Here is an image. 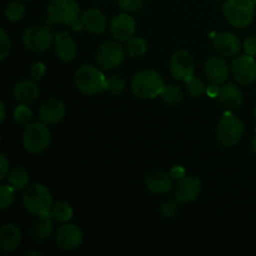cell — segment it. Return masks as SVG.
Segmentation results:
<instances>
[{
  "label": "cell",
  "mask_w": 256,
  "mask_h": 256,
  "mask_svg": "<svg viewBox=\"0 0 256 256\" xmlns=\"http://www.w3.org/2000/svg\"><path fill=\"white\" fill-rule=\"evenodd\" d=\"M165 84L160 74L155 70L145 69L132 78L130 89L140 99H154L162 94Z\"/></svg>",
  "instance_id": "6da1fadb"
},
{
  "label": "cell",
  "mask_w": 256,
  "mask_h": 256,
  "mask_svg": "<svg viewBox=\"0 0 256 256\" xmlns=\"http://www.w3.org/2000/svg\"><path fill=\"white\" fill-rule=\"evenodd\" d=\"M22 205L29 214L38 216L52 214L54 206L52 194L42 184H32L25 188L22 192Z\"/></svg>",
  "instance_id": "7a4b0ae2"
},
{
  "label": "cell",
  "mask_w": 256,
  "mask_h": 256,
  "mask_svg": "<svg viewBox=\"0 0 256 256\" xmlns=\"http://www.w3.org/2000/svg\"><path fill=\"white\" fill-rule=\"evenodd\" d=\"M75 86L84 95H96L105 90L106 78L102 69L92 65H82L74 75Z\"/></svg>",
  "instance_id": "3957f363"
},
{
  "label": "cell",
  "mask_w": 256,
  "mask_h": 256,
  "mask_svg": "<svg viewBox=\"0 0 256 256\" xmlns=\"http://www.w3.org/2000/svg\"><path fill=\"white\" fill-rule=\"evenodd\" d=\"M82 19L76 0H52L48 5V24L74 25Z\"/></svg>",
  "instance_id": "277c9868"
},
{
  "label": "cell",
  "mask_w": 256,
  "mask_h": 256,
  "mask_svg": "<svg viewBox=\"0 0 256 256\" xmlns=\"http://www.w3.org/2000/svg\"><path fill=\"white\" fill-rule=\"evenodd\" d=\"M255 4L252 0H225L222 10L226 22L234 28H246L254 22Z\"/></svg>",
  "instance_id": "5b68a950"
},
{
  "label": "cell",
  "mask_w": 256,
  "mask_h": 256,
  "mask_svg": "<svg viewBox=\"0 0 256 256\" xmlns=\"http://www.w3.org/2000/svg\"><path fill=\"white\" fill-rule=\"evenodd\" d=\"M52 142V132L42 122H30L22 134V145L32 154H40L48 149Z\"/></svg>",
  "instance_id": "8992f818"
},
{
  "label": "cell",
  "mask_w": 256,
  "mask_h": 256,
  "mask_svg": "<svg viewBox=\"0 0 256 256\" xmlns=\"http://www.w3.org/2000/svg\"><path fill=\"white\" fill-rule=\"evenodd\" d=\"M244 122L238 116L226 114L219 120L216 126V136L220 144L225 148H232L244 136Z\"/></svg>",
  "instance_id": "52a82bcc"
},
{
  "label": "cell",
  "mask_w": 256,
  "mask_h": 256,
  "mask_svg": "<svg viewBox=\"0 0 256 256\" xmlns=\"http://www.w3.org/2000/svg\"><path fill=\"white\" fill-rule=\"evenodd\" d=\"M126 50L120 45V42H105L98 49L95 60L102 70H114L124 62Z\"/></svg>",
  "instance_id": "ba28073f"
},
{
  "label": "cell",
  "mask_w": 256,
  "mask_h": 256,
  "mask_svg": "<svg viewBox=\"0 0 256 256\" xmlns=\"http://www.w3.org/2000/svg\"><path fill=\"white\" fill-rule=\"evenodd\" d=\"M54 35L48 26L32 25L22 34V42L28 50L32 52H44L52 46Z\"/></svg>",
  "instance_id": "9c48e42d"
},
{
  "label": "cell",
  "mask_w": 256,
  "mask_h": 256,
  "mask_svg": "<svg viewBox=\"0 0 256 256\" xmlns=\"http://www.w3.org/2000/svg\"><path fill=\"white\" fill-rule=\"evenodd\" d=\"M169 69L172 76L182 82H186L194 76L195 62L192 55L186 50H179L170 58Z\"/></svg>",
  "instance_id": "30bf717a"
},
{
  "label": "cell",
  "mask_w": 256,
  "mask_h": 256,
  "mask_svg": "<svg viewBox=\"0 0 256 256\" xmlns=\"http://www.w3.org/2000/svg\"><path fill=\"white\" fill-rule=\"evenodd\" d=\"M232 72L239 84H252L256 79V60L252 55H240L234 58L232 62Z\"/></svg>",
  "instance_id": "8fae6325"
},
{
  "label": "cell",
  "mask_w": 256,
  "mask_h": 256,
  "mask_svg": "<svg viewBox=\"0 0 256 256\" xmlns=\"http://www.w3.org/2000/svg\"><path fill=\"white\" fill-rule=\"evenodd\" d=\"M82 232L79 226L74 224H66L59 228L55 234V242L60 249L65 252H72L82 246Z\"/></svg>",
  "instance_id": "7c38bea8"
},
{
  "label": "cell",
  "mask_w": 256,
  "mask_h": 256,
  "mask_svg": "<svg viewBox=\"0 0 256 256\" xmlns=\"http://www.w3.org/2000/svg\"><path fill=\"white\" fill-rule=\"evenodd\" d=\"M136 32V22L128 12H122L114 16L110 22V34L116 42H125L132 39Z\"/></svg>",
  "instance_id": "4fadbf2b"
},
{
  "label": "cell",
  "mask_w": 256,
  "mask_h": 256,
  "mask_svg": "<svg viewBox=\"0 0 256 256\" xmlns=\"http://www.w3.org/2000/svg\"><path fill=\"white\" fill-rule=\"evenodd\" d=\"M202 192V182L196 176H184L178 182L175 188V198L179 202H192L199 198Z\"/></svg>",
  "instance_id": "5bb4252c"
},
{
  "label": "cell",
  "mask_w": 256,
  "mask_h": 256,
  "mask_svg": "<svg viewBox=\"0 0 256 256\" xmlns=\"http://www.w3.org/2000/svg\"><path fill=\"white\" fill-rule=\"evenodd\" d=\"M229 64L220 56H212L204 65V74L212 84L222 85L229 78Z\"/></svg>",
  "instance_id": "9a60e30c"
},
{
  "label": "cell",
  "mask_w": 256,
  "mask_h": 256,
  "mask_svg": "<svg viewBox=\"0 0 256 256\" xmlns=\"http://www.w3.org/2000/svg\"><path fill=\"white\" fill-rule=\"evenodd\" d=\"M55 54L65 62H72L78 55V45L70 32H59L54 36Z\"/></svg>",
  "instance_id": "2e32d148"
},
{
  "label": "cell",
  "mask_w": 256,
  "mask_h": 256,
  "mask_svg": "<svg viewBox=\"0 0 256 256\" xmlns=\"http://www.w3.org/2000/svg\"><path fill=\"white\" fill-rule=\"evenodd\" d=\"M66 108L62 102L58 99H48L39 108V118L46 125L59 124L65 118Z\"/></svg>",
  "instance_id": "e0dca14e"
},
{
  "label": "cell",
  "mask_w": 256,
  "mask_h": 256,
  "mask_svg": "<svg viewBox=\"0 0 256 256\" xmlns=\"http://www.w3.org/2000/svg\"><path fill=\"white\" fill-rule=\"evenodd\" d=\"M212 46L216 52L222 56H235L240 52L242 44L239 38L229 32H224L218 34L212 40Z\"/></svg>",
  "instance_id": "ac0fdd59"
},
{
  "label": "cell",
  "mask_w": 256,
  "mask_h": 256,
  "mask_svg": "<svg viewBox=\"0 0 256 256\" xmlns=\"http://www.w3.org/2000/svg\"><path fill=\"white\" fill-rule=\"evenodd\" d=\"M40 88L34 79H22L15 84L12 98L20 104H30L39 98Z\"/></svg>",
  "instance_id": "d6986e66"
},
{
  "label": "cell",
  "mask_w": 256,
  "mask_h": 256,
  "mask_svg": "<svg viewBox=\"0 0 256 256\" xmlns=\"http://www.w3.org/2000/svg\"><path fill=\"white\" fill-rule=\"evenodd\" d=\"M22 230L15 224H5L0 229V249L2 252H14L22 244Z\"/></svg>",
  "instance_id": "ffe728a7"
},
{
  "label": "cell",
  "mask_w": 256,
  "mask_h": 256,
  "mask_svg": "<svg viewBox=\"0 0 256 256\" xmlns=\"http://www.w3.org/2000/svg\"><path fill=\"white\" fill-rule=\"evenodd\" d=\"M54 218L52 214L40 215L30 228V236L38 242H46L54 232Z\"/></svg>",
  "instance_id": "44dd1931"
},
{
  "label": "cell",
  "mask_w": 256,
  "mask_h": 256,
  "mask_svg": "<svg viewBox=\"0 0 256 256\" xmlns=\"http://www.w3.org/2000/svg\"><path fill=\"white\" fill-rule=\"evenodd\" d=\"M82 24L92 34H102L108 29V19L99 9H88L82 15Z\"/></svg>",
  "instance_id": "7402d4cb"
},
{
  "label": "cell",
  "mask_w": 256,
  "mask_h": 256,
  "mask_svg": "<svg viewBox=\"0 0 256 256\" xmlns=\"http://www.w3.org/2000/svg\"><path fill=\"white\" fill-rule=\"evenodd\" d=\"M218 99L222 102V106L226 108L228 110H236L239 109L244 102L242 92L240 88L235 84H224L219 90Z\"/></svg>",
  "instance_id": "603a6c76"
},
{
  "label": "cell",
  "mask_w": 256,
  "mask_h": 256,
  "mask_svg": "<svg viewBox=\"0 0 256 256\" xmlns=\"http://www.w3.org/2000/svg\"><path fill=\"white\" fill-rule=\"evenodd\" d=\"M145 186L154 194H166L172 188V178L164 172H152L145 176Z\"/></svg>",
  "instance_id": "cb8c5ba5"
},
{
  "label": "cell",
  "mask_w": 256,
  "mask_h": 256,
  "mask_svg": "<svg viewBox=\"0 0 256 256\" xmlns=\"http://www.w3.org/2000/svg\"><path fill=\"white\" fill-rule=\"evenodd\" d=\"M8 182L9 184L14 188L16 192L25 189L29 184V174L28 170L22 166H16L12 170H10L9 175H8Z\"/></svg>",
  "instance_id": "d4e9b609"
},
{
  "label": "cell",
  "mask_w": 256,
  "mask_h": 256,
  "mask_svg": "<svg viewBox=\"0 0 256 256\" xmlns=\"http://www.w3.org/2000/svg\"><path fill=\"white\" fill-rule=\"evenodd\" d=\"M125 50H126V54L132 58L142 56L148 52V42L144 38L132 36L126 42Z\"/></svg>",
  "instance_id": "484cf974"
},
{
  "label": "cell",
  "mask_w": 256,
  "mask_h": 256,
  "mask_svg": "<svg viewBox=\"0 0 256 256\" xmlns=\"http://www.w3.org/2000/svg\"><path fill=\"white\" fill-rule=\"evenodd\" d=\"M72 214H74L72 208L70 206L68 202H56V204H54V206H52V218L59 222H70L72 218Z\"/></svg>",
  "instance_id": "4316f807"
},
{
  "label": "cell",
  "mask_w": 256,
  "mask_h": 256,
  "mask_svg": "<svg viewBox=\"0 0 256 256\" xmlns=\"http://www.w3.org/2000/svg\"><path fill=\"white\" fill-rule=\"evenodd\" d=\"M160 96H162V99L164 100L166 104L176 105L182 100V92L178 85L169 84L165 85Z\"/></svg>",
  "instance_id": "83f0119b"
},
{
  "label": "cell",
  "mask_w": 256,
  "mask_h": 256,
  "mask_svg": "<svg viewBox=\"0 0 256 256\" xmlns=\"http://www.w3.org/2000/svg\"><path fill=\"white\" fill-rule=\"evenodd\" d=\"M25 12V5L22 4L20 0H15V2H9L6 5V9H5V16L9 22H16L19 20H22L24 18Z\"/></svg>",
  "instance_id": "f1b7e54d"
},
{
  "label": "cell",
  "mask_w": 256,
  "mask_h": 256,
  "mask_svg": "<svg viewBox=\"0 0 256 256\" xmlns=\"http://www.w3.org/2000/svg\"><path fill=\"white\" fill-rule=\"evenodd\" d=\"M185 88H186L188 94L192 98H202L208 90L205 82H202V79H199V78H195V76L190 78L189 80H186V82H185Z\"/></svg>",
  "instance_id": "f546056e"
},
{
  "label": "cell",
  "mask_w": 256,
  "mask_h": 256,
  "mask_svg": "<svg viewBox=\"0 0 256 256\" xmlns=\"http://www.w3.org/2000/svg\"><path fill=\"white\" fill-rule=\"evenodd\" d=\"M126 88V82L120 75H112V76L106 78V85H105V90L109 92L112 95H119Z\"/></svg>",
  "instance_id": "4dcf8cb0"
},
{
  "label": "cell",
  "mask_w": 256,
  "mask_h": 256,
  "mask_svg": "<svg viewBox=\"0 0 256 256\" xmlns=\"http://www.w3.org/2000/svg\"><path fill=\"white\" fill-rule=\"evenodd\" d=\"M16 190L12 185H0V209L5 210L14 202Z\"/></svg>",
  "instance_id": "1f68e13d"
},
{
  "label": "cell",
  "mask_w": 256,
  "mask_h": 256,
  "mask_svg": "<svg viewBox=\"0 0 256 256\" xmlns=\"http://www.w3.org/2000/svg\"><path fill=\"white\" fill-rule=\"evenodd\" d=\"M15 122L20 125H28L30 124L32 119V112L28 104H20L19 106L15 108L14 112H12Z\"/></svg>",
  "instance_id": "d6a6232c"
},
{
  "label": "cell",
  "mask_w": 256,
  "mask_h": 256,
  "mask_svg": "<svg viewBox=\"0 0 256 256\" xmlns=\"http://www.w3.org/2000/svg\"><path fill=\"white\" fill-rule=\"evenodd\" d=\"M178 212H179V202L178 200H166L162 202V208H160V214L164 219H174L176 216Z\"/></svg>",
  "instance_id": "836d02e7"
},
{
  "label": "cell",
  "mask_w": 256,
  "mask_h": 256,
  "mask_svg": "<svg viewBox=\"0 0 256 256\" xmlns=\"http://www.w3.org/2000/svg\"><path fill=\"white\" fill-rule=\"evenodd\" d=\"M12 50V40L4 29H0V60L4 62Z\"/></svg>",
  "instance_id": "e575fe53"
},
{
  "label": "cell",
  "mask_w": 256,
  "mask_h": 256,
  "mask_svg": "<svg viewBox=\"0 0 256 256\" xmlns=\"http://www.w3.org/2000/svg\"><path fill=\"white\" fill-rule=\"evenodd\" d=\"M145 0H116L118 6L125 12H135L142 9Z\"/></svg>",
  "instance_id": "d590c367"
},
{
  "label": "cell",
  "mask_w": 256,
  "mask_h": 256,
  "mask_svg": "<svg viewBox=\"0 0 256 256\" xmlns=\"http://www.w3.org/2000/svg\"><path fill=\"white\" fill-rule=\"evenodd\" d=\"M45 72H46V66H45L44 62H35V64H32V68H30V78L34 79L35 82L42 80V78H44Z\"/></svg>",
  "instance_id": "8d00e7d4"
},
{
  "label": "cell",
  "mask_w": 256,
  "mask_h": 256,
  "mask_svg": "<svg viewBox=\"0 0 256 256\" xmlns=\"http://www.w3.org/2000/svg\"><path fill=\"white\" fill-rule=\"evenodd\" d=\"M242 48H244L245 54L256 56V34L248 36L246 39H245Z\"/></svg>",
  "instance_id": "74e56055"
},
{
  "label": "cell",
  "mask_w": 256,
  "mask_h": 256,
  "mask_svg": "<svg viewBox=\"0 0 256 256\" xmlns=\"http://www.w3.org/2000/svg\"><path fill=\"white\" fill-rule=\"evenodd\" d=\"M0 169H2V172H0V179L4 180L5 178L9 175L10 169H9V162H8L5 154L0 155Z\"/></svg>",
  "instance_id": "f35d334b"
},
{
  "label": "cell",
  "mask_w": 256,
  "mask_h": 256,
  "mask_svg": "<svg viewBox=\"0 0 256 256\" xmlns=\"http://www.w3.org/2000/svg\"><path fill=\"white\" fill-rule=\"evenodd\" d=\"M170 175H172V179L180 180L182 178L185 176V169L182 166H179V165H175V166L170 170Z\"/></svg>",
  "instance_id": "ab89813d"
},
{
  "label": "cell",
  "mask_w": 256,
  "mask_h": 256,
  "mask_svg": "<svg viewBox=\"0 0 256 256\" xmlns=\"http://www.w3.org/2000/svg\"><path fill=\"white\" fill-rule=\"evenodd\" d=\"M0 112H2V116H0V122H5V118H6V109H5L4 102H0Z\"/></svg>",
  "instance_id": "60d3db41"
},
{
  "label": "cell",
  "mask_w": 256,
  "mask_h": 256,
  "mask_svg": "<svg viewBox=\"0 0 256 256\" xmlns=\"http://www.w3.org/2000/svg\"><path fill=\"white\" fill-rule=\"evenodd\" d=\"M252 152L256 154V135L252 138Z\"/></svg>",
  "instance_id": "b9f144b4"
},
{
  "label": "cell",
  "mask_w": 256,
  "mask_h": 256,
  "mask_svg": "<svg viewBox=\"0 0 256 256\" xmlns=\"http://www.w3.org/2000/svg\"><path fill=\"white\" fill-rule=\"evenodd\" d=\"M26 255H38V256H40L39 252H28Z\"/></svg>",
  "instance_id": "7bdbcfd3"
},
{
  "label": "cell",
  "mask_w": 256,
  "mask_h": 256,
  "mask_svg": "<svg viewBox=\"0 0 256 256\" xmlns=\"http://www.w3.org/2000/svg\"><path fill=\"white\" fill-rule=\"evenodd\" d=\"M254 118H255V122H256V104H255V106H254Z\"/></svg>",
  "instance_id": "ee69618b"
},
{
  "label": "cell",
  "mask_w": 256,
  "mask_h": 256,
  "mask_svg": "<svg viewBox=\"0 0 256 256\" xmlns=\"http://www.w3.org/2000/svg\"><path fill=\"white\" fill-rule=\"evenodd\" d=\"M20 2H29V0H20Z\"/></svg>",
  "instance_id": "f6af8a7d"
},
{
  "label": "cell",
  "mask_w": 256,
  "mask_h": 256,
  "mask_svg": "<svg viewBox=\"0 0 256 256\" xmlns=\"http://www.w3.org/2000/svg\"><path fill=\"white\" fill-rule=\"evenodd\" d=\"M252 2H254V4H255V6H256V0H252Z\"/></svg>",
  "instance_id": "bcb514c9"
},
{
  "label": "cell",
  "mask_w": 256,
  "mask_h": 256,
  "mask_svg": "<svg viewBox=\"0 0 256 256\" xmlns=\"http://www.w3.org/2000/svg\"><path fill=\"white\" fill-rule=\"evenodd\" d=\"M216 2H222V0H216Z\"/></svg>",
  "instance_id": "7dc6e473"
}]
</instances>
